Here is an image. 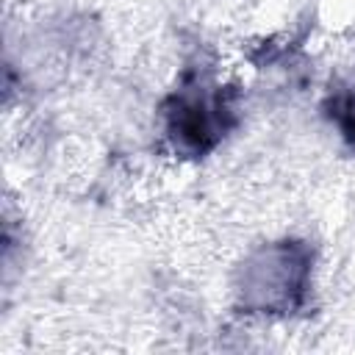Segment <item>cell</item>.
Listing matches in <instances>:
<instances>
[{
  "label": "cell",
  "instance_id": "cell-1",
  "mask_svg": "<svg viewBox=\"0 0 355 355\" xmlns=\"http://www.w3.org/2000/svg\"><path fill=\"white\" fill-rule=\"evenodd\" d=\"M308 280V255L294 247L291 241L272 244L255 252L241 275V294L244 302L266 311L286 313L294 308L305 291Z\"/></svg>",
  "mask_w": 355,
  "mask_h": 355
},
{
  "label": "cell",
  "instance_id": "cell-2",
  "mask_svg": "<svg viewBox=\"0 0 355 355\" xmlns=\"http://www.w3.org/2000/svg\"><path fill=\"white\" fill-rule=\"evenodd\" d=\"M233 105L225 97L222 86L208 80H194L169 100L166 108V133L175 141V147L200 155L211 150L227 128Z\"/></svg>",
  "mask_w": 355,
  "mask_h": 355
}]
</instances>
